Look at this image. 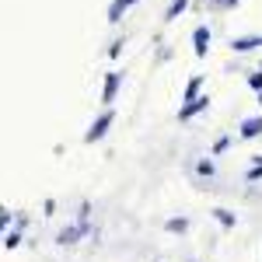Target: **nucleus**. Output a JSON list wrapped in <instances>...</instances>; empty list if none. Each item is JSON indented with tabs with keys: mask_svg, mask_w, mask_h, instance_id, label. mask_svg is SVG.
Wrapping results in <instances>:
<instances>
[{
	"mask_svg": "<svg viewBox=\"0 0 262 262\" xmlns=\"http://www.w3.org/2000/svg\"><path fill=\"white\" fill-rule=\"evenodd\" d=\"M112 122H116V108L108 105V108H101L98 119H91V126L84 129V143H98L108 137V129H112Z\"/></svg>",
	"mask_w": 262,
	"mask_h": 262,
	"instance_id": "f257e3e1",
	"label": "nucleus"
},
{
	"mask_svg": "<svg viewBox=\"0 0 262 262\" xmlns=\"http://www.w3.org/2000/svg\"><path fill=\"white\" fill-rule=\"evenodd\" d=\"M91 234V224L88 221H77V224H67L60 234H56V245H77L81 238H88Z\"/></svg>",
	"mask_w": 262,
	"mask_h": 262,
	"instance_id": "f03ea898",
	"label": "nucleus"
},
{
	"mask_svg": "<svg viewBox=\"0 0 262 262\" xmlns=\"http://www.w3.org/2000/svg\"><path fill=\"white\" fill-rule=\"evenodd\" d=\"M119 88H122V74H119V70H108V74H105V84H101V105H105V108L116 105Z\"/></svg>",
	"mask_w": 262,
	"mask_h": 262,
	"instance_id": "7ed1b4c3",
	"label": "nucleus"
},
{
	"mask_svg": "<svg viewBox=\"0 0 262 262\" xmlns=\"http://www.w3.org/2000/svg\"><path fill=\"white\" fill-rule=\"evenodd\" d=\"M206 108H210V95H200V98H192V101H182L179 105V122L196 119V116H203Z\"/></svg>",
	"mask_w": 262,
	"mask_h": 262,
	"instance_id": "20e7f679",
	"label": "nucleus"
},
{
	"mask_svg": "<svg viewBox=\"0 0 262 262\" xmlns=\"http://www.w3.org/2000/svg\"><path fill=\"white\" fill-rule=\"evenodd\" d=\"M210 42H213V32H210L206 25H196V28H192V53H196L200 60H206V53H210Z\"/></svg>",
	"mask_w": 262,
	"mask_h": 262,
	"instance_id": "39448f33",
	"label": "nucleus"
},
{
	"mask_svg": "<svg viewBox=\"0 0 262 262\" xmlns=\"http://www.w3.org/2000/svg\"><path fill=\"white\" fill-rule=\"evenodd\" d=\"M262 137V116H248L238 126V140H259Z\"/></svg>",
	"mask_w": 262,
	"mask_h": 262,
	"instance_id": "423d86ee",
	"label": "nucleus"
},
{
	"mask_svg": "<svg viewBox=\"0 0 262 262\" xmlns=\"http://www.w3.org/2000/svg\"><path fill=\"white\" fill-rule=\"evenodd\" d=\"M231 49H234V53H252V49H262V35H238V39H231Z\"/></svg>",
	"mask_w": 262,
	"mask_h": 262,
	"instance_id": "0eeeda50",
	"label": "nucleus"
},
{
	"mask_svg": "<svg viewBox=\"0 0 262 262\" xmlns=\"http://www.w3.org/2000/svg\"><path fill=\"white\" fill-rule=\"evenodd\" d=\"M213 221L221 224L224 231H234V227H238V213L227 210V206H217V210H213Z\"/></svg>",
	"mask_w": 262,
	"mask_h": 262,
	"instance_id": "6e6552de",
	"label": "nucleus"
},
{
	"mask_svg": "<svg viewBox=\"0 0 262 262\" xmlns=\"http://www.w3.org/2000/svg\"><path fill=\"white\" fill-rule=\"evenodd\" d=\"M126 11H129V4H126V0H112V4H108V14H105V21H108V25H119Z\"/></svg>",
	"mask_w": 262,
	"mask_h": 262,
	"instance_id": "1a4fd4ad",
	"label": "nucleus"
},
{
	"mask_svg": "<svg viewBox=\"0 0 262 262\" xmlns=\"http://www.w3.org/2000/svg\"><path fill=\"white\" fill-rule=\"evenodd\" d=\"M203 95V74H196V77H189V84H185V91H182V101H192Z\"/></svg>",
	"mask_w": 262,
	"mask_h": 262,
	"instance_id": "9d476101",
	"label": "nucleus"
},
{
	"mask_svg": "<svg viewBox=\"0 0 262 262\" xmlns=\"http://www.w3.org/2000/svg\"><path fill=\"white\" fill-rule=\"evenodd\" d=\"M189 227H192L189 217H171V221H164V231H168V234H189Z\"/></svg>",
	"mask_w": 262,
	"mask_h": 262,
	"instance_id": "9b49d317",
	"label": "nucleus"
},
{
	"mask_svg": "<svg viewBox=\"0 0 262 262\" xmlns=\"http://www.w3.org/2000/svg\"><path fill=\"white\" fill-rule=\"evenodd\" d=\"M185 7H189V0H171L168 11H164V21H179L185 14Z\"/></svg>",
	"mask_w": 262,
	"mask_h": 262,
	"instance_id": "f8f14e48",
	"label": "nucleus"
},
{
	"mask_svg": "<svg viewBox=\"0 0 262 262\" xmlns=\"http://www.w3.org/2000/svg\"><path fill=\"white\" fill-rule=\"evenodd\" d=\"M245 182H248V185H255V182H262V154L255 158V161H252V168L245 171Z\"/></svg>",
	"mask_w": 262,
	"mask_h": 262,
	"instance_id": "ddd939ff",
	"label": "nucleus"
},
{
	"mask_svg": "<svg viewBox=\"0 0 262 262\" xmlns=\"http://www.w3.org/2000/svg\"><path fill=\"white\" fill-rule=\"evenodd\" d=\"M4 248H7V252H14V248H21V231H11V227H7V234H4Z\"/></svg>",
	"mask_w": 262,
	"mask_h": 262,
	"instance_id": "4468645a",
	"label": "nucleus"
},
{
	"mask_svg": "<svg viewBox=\"0 0 262 262\" xmlns=\"http://www.w3.org/2000/svg\"><path fill=\"white\" fill-rule=\"evenodd\" d=\"M196 175H203V179H210V175H217V164L210 161V158H203V161H196Z\"/></svg>",
	"mask_w": 262,
	"mask_h": 262,
	"instance_id": "2eb2a0df",
	"label": "nucleus"
},
{
	"mask_svg": "<svg viewBox=\"0 0 262 262\" xmlns=\"http://www.w3.org/2000/svg\"><path fill=\"white\" fill-rule=\"evenodd\" d=\"M245 81H248V88L259 95V91H262V70H252V74H245Z\"/></svg>",
	"mask_w": 262,
	"mask_h": 262,
	"instance_id": "dca6fc26",
	"label": "nucleus"
},
{
	"mask_svg": "<svg viewBox=\"0 0 262 262\" xmlns=\"http://www.w3.org/2000/svg\"><path fill=\"white\" fill-rule=\"evenodd\" d=\"M7 227H11V213H7V210H0V242H4Z\"/></svg>",
	"mask_w": 262,
	"mask_h": 262,
	"instance_id": "f3484780",
	"label": "nucleus"
},
{
	"mask_svg": "<svg viewBox=\"0 0 262 262\" xmlns=\"http://www.w3.org/2000/svg\"><path fill=\"white\" fill-rule=\"evenodd\" d=\"M227 147H231V137H221V140L213 143V154H224V150H227Z\"/></svg>",
	"mask_w": 262,
	"mask_h": 262,
	"instance_id": "a211bd4d",
	"label": "nucleus"
},
{
	"mask_svg": "<svg viewBox=\"0 0 262 262\" xmlns=\"http://www.w3.org/2000/svg\"><path fill=\"white\" fill-rule=\"evenodd\" d=\"M119 53H122V39H116V42H112V46H108V56H112V60H116V56H119Z\"/></svg>",
	"mask_w": 262,
	"mask_h": 262,
	"instance_id": "6ab92c4d",
	"label": "nucleus"
},
{
	"mask_svg": "<svg viewBox=\"0 0 262 262\" xmlns=\"http://www.w3.org/2000/svg\"><path fill=\"white\" fill-rule=\"evenodd\" d=\"M217 4H221V7H234L238 0H217Z\"/></svg>",
	"mask_w": 262,
	"mask_h": 262,
	"instance_id": "aec40b11",
	"label": "nucleus"
},
{
	"mask_svg": "<svg viewBox=\"0 0 262 262\" xmlns=\"http://www.w3.org/2000/svg\"><path fill=\"white\" fill-rule=\"evenodd\" d=\"M126 4H129V7H133V4H140V0H126Z\"/></svg>",
	"mask_w": 262,
	"mask_h": 262,
	"instance_id": "412c9836",
	"label": "nucleus"
},
{
	"mask_svg": "<svg viewBox=\"0 0 262 262\" xmlns=\"http://www.w3.org/2000/svg\"><path fill=\"white\" fill-rule=\"evenodd\" d=\"M259 105H262V91H259Z\"/></svg>",
	"mask_w": 262,
	"mask_h": 262,
	"instance_id": "4be33fe9",
	"label": "nucleus"
},
{
	"mask_svg": "<svg viewBox=\"0 0 262 262\" xmlns=\"http://www.w3.org/2000/svg\"><path fill=\"white\" fill-rule=\"evenodd\" d=\"M259 70H262V63H259Z\"/></svg>",
	"mask_w": 262,
	"mask_h": 262,
	"instance_id": "5701e85b",
	"label": "nucleus"
},
{
	"mask_svg": "<svg viewBox=\"0 0 262 262\" xmlns=\"http://www.w3.org/2000/svg\"><path fill=\"white\" fill-rule=\"evenodd\" d=\"M203 4H206V0H203Z\"/></svg>",
	"mask_w": 262,
	"mask_h": 262,
	"instance_id": "b1692460",
	"label": "nucleus"
}]
</instances>
